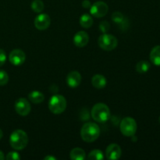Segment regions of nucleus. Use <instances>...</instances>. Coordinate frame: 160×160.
I'll list each match as a JSON object with an SVG mask.
<instances>
[{"instance_id":"obj_1","label":"nucleus","mask_w":160,"mask_h":160,"mask_svg":"<svg viewBox=\"0 0 160 160\" xmlns=\"http://www.w3.org/2000/svg\"><path fill=\"white\" fill-rule=\"evenodd\" d=\"M81 135L83 141L91 143L98 138L100 135V128L95 123L88 122L83 125L81 130Z\"/></svg>"},{"instance_id":"obj_2","label":"nucleus","mask_w":160,"mask_h":160,"mask_svg":"<svg viewBox=\"0 0 160 160\" xmlns=\"http://www.w3.org/2000/svg\"><path fill=\"white\" fill-rule=\"evenodd\" d=\"M9 144L13 149L20 151L26 148L28 144V136L22 130H16L9 137Z\"/></svg>"},{"instance_id":"obj_3","label":"nucleus","mask_w":160,"mask_h":160,"mask_svg":"<svg viewBox=\"0 0 160 160\" xmlns=\"http://www.w3.org/2000/svg\"><path fill=\"white\" fill-rule=\"evenodd\" d=\"M92 117L95 121L98 123H106L110 118L109 108L104 103H96L92 107Z\"/></svg>"},{"instance_id":"obj_4","label":"nucleus","mask_w":160,"mask_h":160,"mask_svg":"<svg viewBox=\"0 0 160 160\" xmlns=\"http://www.w3.org/2000/svg\"><path fill=\"white\" fill-rule=\"evenodd\" d=\"M67 100L62 95H54L50 98L48 102V109L52 113L60 114L66 110Z\"/></svg>"},{"instance_id":"obj_5","label":"nucleus","mask_w":160,"mask_h":160,"mask_svg":"<svg viewBox=\"0 0 160 160\" xmlns=\"http://www.w3.org/2000/svg\"><path fill=\"white\" fill-rule=\"evenodd\" d=\"M137 122L131 117H125L120 122V129L122 134L126 137H132L137 131Z\"/></svg>"},{"instance_id":"obj_6","label":"nucleus","mask_w":160,"mask_h":160,"mask_svg":"<svg viewBox=\"0 0 160 160\" xmlns=\"http://www.w3.org/2000/svg\"><path fill=\"white\" fill-rule=\"evenodd\" d=\"M98 44L102 49L106 51H112L117 48L118 45V40L115 36L104 33L98 38Z\"/></svg>"},{"instance_id":"obj_7","label":"nucleus","mask_w":160,"mask_h":160,"mask_svg":"<svg viewBox=\"0 0 160 160\" xmlns=\"http://www.w3.org/2000/svg\"><path fill=\"white\" fill-rule=\"evenodd\" d=\"M109 7L104 2L98 1L92 5L90 7V12L93 17L96 18H101L107 14Z\"/></svg>"},{"instance_id":"obj_8","label":"nucleus","mask_w":160,"mask_h":160,"mask_svg":"<svg viewBox=\"0 0 160 160\" xmlns=\"http://www.w3.org/2000/svg\"><path fill=\"white\" fill-rule=\"evenodd\" d=\"M31 105L29 102L23 98H20L15 102V110L22 117H26L31 112Z\"/></svg>"},{"instance_id":"obj_9","label":"nucleus","mask_w":160,"mask_h":160,"mask_svg":"<svg viewBox=\"0 0 160 160\" xmlns=\"http://www.w3.org/2000/svg\"><path fill=\"white\" fill-rule=\"evenodd\" d=\"M51 23V19L48 14L41 13L35 17L34 21V27L39 31L46 30Z\"/></svg>"},{"instance_id":"obj_10","label":"nucleus","mask_w":160,"mask_h":160,"mask_svg":"<svg viewBox=\"0 0 160 160\" xmlns=\"http://www.w3.org/2000/svg\"><path fill=\"white\" fill-rule=\"evenodd\" d=\"M25 59H26V56L22 50L14 49L9 53V60L12 65L17 67L22 65L25 62Z\"/></svg>"},{"instance_id":"obj_11","label":"nucleus","mask_w":160,"mask_h":160,"mask_svg":"<svg viewBox=\"0 0 160 160\" xmlns=\"http://www.w3.org/2000/svg\"><path fill=\"white\" fill-rule=\"evenodd\" d=\"M121 148L117 144H111L106 148V156L109 160L119 159L121 156Z\"/></svg>"},{"instance_id":"obj_12","label":"nucleus","mask_w":160,"mask_h":160,"mask_svg":"<svg viewBox=\"0 0 160 160\" xmlns=\"http://www.w3.org/2000/svg\"><path fill=\"white\" fill-rule=\"evenodd\" d=\"M81 82V75L78 71H71L67 76V84L72 88L78 87Z\"/></svg>"},{"instance_id":"obj_13","label":"nucleus","mask_w":160,"mask_h":160,"mask_svg":"<svg viewBox=\"0 0 160 160\" xmlns=\"http://www.w3.org/2000/svg\"><path fill=\"white\" fill-rule=\"evenodd\" d=\"M73 43L78 48H83L85 46L89 41L88 34L85 32V31H78L77 34H75L74 37H73Z\"/></svg>"},{"instance_id":"obj_14","label":"nucleus","mask_w":160,"mask_h":160,"mask_svg":"<svg viewBox=\"0 0 160 160\" xmlns=\"http://www.w3.org/2000/svg\"><path fill=\"white\" fill-rule=\"evenodd\" d=\"M92 84L96 88L101 89L106 87V84H107V81H106V78L103 75L95 74L92 78Z\"/></svg>"},{"instance_id":"obj_15","label":"nucleus","mask_w":160,"mask_h":160,"mask_svg":"<svg viewBox=\"0 0 160 160\" xmlns=\"http://www.w3.org/2000/svg\"><path fill=\"white\" fill-rule=\"evenodd\" d=\"M28 98L34 104H40L45 99V95L39 91H32L28 94Z\"/></svg>"},{"instance_id":"obj_16","label":"nucleus","mask_w":160,"mask_h":160,"mask_svg":"<svg viewBox=\"0 0 160 160\" xmlns=\"http://www.w3.org/2000/svg\"><path fill=\"white\" fill-rule=\"evenodd\" d=\"M150 60L156 67H160V45H156L150 52Z\"/></svg>"},{"instance_id":"obj_17","label":"nucleus","mask_w":160,"mask_h":160,"mask_svg":"<svg viewBox=\"0 0 160 160\" xmlns=\"http://www.w3.org/2000/svg\"><path fill=\"white\" fill-rule=\"evenodd\" d=\"M70 159L73 160H84L86 157L85 152L81 148H75L70 152Z\"/></svg>"},{"instance_id":"obj_18","label":"nucleus","mask_w":160,"mask_h":160,"mask_svg":"<svg viewBox=\"0 0 160 160\" xmlns=\"http://www.w3.org/2000/svg\"><path fill=\"white\" fill-rule=\"evenodd\" d=\"M80 24L84 28H90L93 24V19L89 14H83L80 18Z\"/></svg>"},{"instance_id":"obj_19","label":"nucleus","mask_w":160,"mask_h":160,"mask_svg":"<svg viewBox=\"0 0 160 160\" xmlns=\"http://www.w3.org/2000/svg\"><path fill=\"white\" fill-rule=\"evenodd\" d=\"M150 67H151L150 62H148V61L142 60L137 63V65H136V70L139 73H145L149 70Z\"/></svg>"},{"instance_id":"obj_20","label":"nucleus","mask_w":160,"mask_h":160,"mask_svg":"<svg viewBox=\"0 0 160 160\" xmlns=\"http://www.w3.org/2000/svg\"><path fill=\"white\" fill-rule=\"evenodd\" d=\"M88 159L90 160H102L104 159V155L101 150L95 149L89 153Z\"/></svg>"},{"instance_id":"obj_21","label":"nucleus","mask_w":160,"mask_h":160,"mask_svg":"<svg viewBox=\"0 0 160 160\" xmlns=\"http://www.w3.org/2000/svg\"><path fill=\"white\" fill-rule=\"evenodd\" d=\"M31 9L34 12L40 13L44 9V3L42 0H34L31 3Z\"/></svg>"},{"instance_id":"obj_22","label":"nucleus","mask_w":160,"mask_h":160,"mask_svg":"<svg viewBox=\"0 0 160 160\" xmlns=\"http://www.w3.org/2000/svg\"><path fill=\"white\" fill-rule=\"evenodd\" d=\"M112 20L116 23H121L123 21V15L120 12H114L112 14Z\"/></svg>"},{"instance_id":"obj_23","label":"nucleus","mask_w":160,"mask_h":160,"mask_svg":"<svg viewBox=\"0 0 160 160\" xmlns=\"http://www.w3.org/2000/svg\"><path fill=\"white\" fill-rule=\"evenodd\" d=\"M9 81V76L4 70H0V86H4Z\"/></svg>"},{"instance_id":"obj_24","label":"nucleus","mask_w":160,"mask_h":160,"mask_svg":"<svg viewBox=\"0 0 160 160\" xmlns=\"http://www.w3.org/2000/svg\"><path fill=\"white\" fill-rule=\"evenodd\" d=\"M6 159L7 160H20V156L17 152H10L7 154Z\"/></svg>"},{"instance_id":"obj_25","label":"nucleus","mask_w":160,"mask_h":160,"mask_svg":"<svg viewBox=\"0 0 160 160\" xmlns=\"http://www.w3.org/2000/svg\"><path fill=\"white\" fill-rule=\"evenodd\" d=\"M110 25H109V22L107 21H102L99 24V30L102 33H106L109 30Z\"/></svg>"},{"instance_id":"obj_26","label":"nucleus","mask_w":160,"mask_h":160,"mask_svg":"<svg viewBox=\"0 0 160 160\" xmlns=\"http://www.w3.org/2000/svg\"><path fill=\"white\" fill-rule=\"evenodd\" d=\"M6 61V55L4 50L0 48V67L3 65Z\"/></svg>"},{"instance_id":"obj_27","label":"nucleus","mask_w":160,"mask_h":160,"mask_svg":"<svg viewBox=\"0 0 160 160\" xmlns=\"http://www.w3.org/2000/svg\"><path fill=\"white\" fill-rule=\"evenodd\" d=\"M92 4H91V2L89 0H84L82 2V6L84 9H88V8H90Z\"/></svg>"},{"instance_id":"obj_28","label":"nucleus","mask_w":160,"mask_h":160,"mask_svg":"<svg viewBox=\"0 0 160 160\" xmlns=\"http://www.w3.org/2000/svg\"><path fill=\"white\" fill-rule=\"evenodd\" d=\"M44 159L45 160H56V159L55 156H45V158H44Z\"/></svg>"},{"instance_id":"obj_29","label":"nucleus","mask_w":160,"mask_h":160,"mask_svg":"<svg viewBox=\"0 0 160 160\" xmlns=\"http://www.w3.org/2000/svg\"><path fill=\"white\" fill-rule=\"evenodd\" d=\"M4 159H5L4 154H3L2 152L0 151V160H3Z\"/></svg>"},{"instance_id":"obj_30","label":"nucleus","mask_w":160,"mask_h":160,"mask_svg":"<svg viewBox=\"0 0 160 160\" xmlns=\"http://www.w3.org/2000/svg\"><path fill=\"white\" fill-rule=\"evenodd\" d=\"M2 135H3V133H2V130L0 129V139L2 138Z\"/></svg>"},{"instance_id":"obj_31","label":"nucleus","mask_w":160,"mask_h":160,"mask_svg":"<svg viewBox=\"0 0 160 160\" xmlns=\"http://www.w3.org/2000/svg\"><path fill=\"white\" fill-rule=\"evenodd\" d=\"M159 123H160V117H159Z\"/></svg>"}]
</instances>
